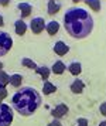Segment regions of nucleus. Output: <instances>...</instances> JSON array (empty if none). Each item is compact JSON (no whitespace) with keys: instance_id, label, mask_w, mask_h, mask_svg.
Here are the masks:
<instances>
[{"instance_id":"nucleus-1","label":"nucleus","mask_w":106,"mask_h":126,"mask_svg":"<svg viewBox=\"0 0 106 126\" xmlns=\"http://www.w3.org/2000/svg\"><path fill=\"white\" fill-rule=\"evenodd\" d=\"M64 27L74 38H85L93 30V18L86 10L74 7L64 16Z\"/></svg>"},{"instance_id":"nucleus-2","label":"nucleus","mask_w":106,"mask_h":126,"mask_svg":"<svg viewBox=\"0 0 106 126\" xmlns=\"http://www.w3.org/2000/svg\"><path fill=\"white\" fill-rule=\"evenodd\" d=\"M11 105L14 110H17L23 116L33 115L41 105V96L40 94L31 86H23L21 89L13 95Z\"/></svg>"},{"instance_id":"nucleus-3","label":"nucleus","mask_w":106,"mask_h":126,"mask_svg":"<svg viewBox=\"0 0 106 126\" xmlns=\"http://www.w3.org/2000/svg\"><path fill=\"white\" fill-rule=\"evenodd\" d=\"M13 122V110L9 105L0 103V126H10Z\"/></svg>"},{"instance_id":"nucleus-4","label":"nucleus","mask_w":106,"mask_h":126,"mask_svg":"<svg viewBox=\"0 0 106 126\" xmlns=\"http://www.w3.org/2000/svg\"><path fill=\"white\" fill-rule=\"evenodd\" d=\"M13 47V38L9 33L0 31V57L6 55Z\"/></svg>"},{"instance_id":"nucleus-5","label":"nucleus","mask_w":106,"mask_h":126,"mask_svg":"<svg viewBox=\"0 0 106 126\" xmlns=\"http://www.w3.org/2000/svg\"><path fill=\"white\" fill-rule=\"evenodd\" d=\"M30 29H31V31H33L34 34H40V33L45 29L44 18H41V17L33 18V20H31V23H30Z\"/></svg>"},{"instance_id":"nucleus-6","label":"nucleus","mask_w":106,"mask_h":126,"mask_svg":"<svg viewBox=\"0 0 106 126\" xmlns=\"http://www.w3.org/2000/svg\"><path fill=\"white\" fill-rule=\"evenodd\" d=\"M67 113H68V105H65V103H60L51 110V116H54V119H58V120L61 119L62 116H65Z\"/></svg>"},{"instance_id":"nucleus-7","label":"nucleus","mask_w":106,"mask_h":126,"mask_svg":"<svg viewBox=\"0 0 106 126\" xmlns=\"http://www.w3.org/2000/svg\"><path fill=\"white\" fill-rule=\"evenodd\" d=\"M68 51H69V47H68L64 41H57L55 44H54V52H55L57 55L62 57V55H65Z\"/></svg>"},{"instance_id":"nucleus-8","label":"nucleus","mask_w":106,"mask_h":126,"mask_svg":"<svg viewBox=\"0 0 106 126\" xmlns=\"http://www.w3.org/2000/svg\"><path fill=\"white\" fill-rule=\"evenodd\" d=\"M61 10V3L60 1H57V0H50L48 1V4H47V12L48 14H57V13Z\"/></svg>"},{"instance_id":"nucleus-9","label":"nucleus","mask_w":106,"mask_h":126,"mask_svg":"<svg viewBox=\"0 0 106 126\" xmlns=\"http://www.w3.org/2000/svg\"><path fill=\"white\" fill-rule=\"evenodd\" d=\"M17 7H18V10L21 12V17L23 18H26L28 17L30 14H31V12H33V7H31V4L30 3H18L17 4Z\"/></svg>"},{"instance_id":"nucleus-10","label":"nucleus","mask_w":106,"mask_h":126,"mask_svg":"<svg viewBox=\"0 0 106 126\" xmlns=\"http://www.w3.org/2000/svg\"><path fill=\"white\" fill-rule=\"evenodd\" d=\"M14 30H16V34L18 35H24L26 34V31H27V24L21 20H16V23H14Z\"/></svg>"},{"instance_id":"nucleus-11","label":"nucleus","mask_w":106,"mask_h":126,"mask_svg":"<svg viewBox=\"0 0 106 126\" xmlns=\"http://www.w3.org/2000/svg\"><path fill=\"white\" fill-rule=\"evenodd\" d=\"M45 30H47V33L50 35H54L58 33V30H60V24H58V21H55V20H52V21H50V23L45 24Z\"/></svg>"},{"instance_id":"nucleus-12","label":"nucleus","mask_w":106,"mask_h":126,"mask_svg":"<svg viewBox=\"0 0 106 126\" xmlns=\"http://www.w3.org/2000/svg\"><path fill=\"white\" fill-rule=\"evenodd\" d=\"M84 88H85V82L81 81V79H75L72 84H71V91H72L74 94H81V92L84 91Z\"/></svg>"},{"instance_id":"nucleus-13","label":"nucleus","mask_w":106,"mask_h":126,"mask_svg":"<svg viewBox=\"0 0 106 126\" xmlns=\"http://www.w3.org/2000/svg\"><path fill=\"white\" fill-rule=\"evenodd\" d=\"M35 74H38L41 78H43V81H48V77H50V74H51V69L48 68V67H38V68L35 69Z\"/></svg>"},{"instance_id":"nucleus-14","label":"nucleus","mask_w":106,"mask_h":126,"mask_svg":"<svg viewBox=\"0 0 106 126\" xmlns=\"http://www.w3.org/2000/svg\"><path fill=\"white\" fill-rule=\"evenodd\" d=\"M67 69V67H65V64L62 63V61H57V63H54V65H52V68H51V71L54 72V74L57 75H61L64 71Z\"/></svg>"},{"instance_id":"nucleus-15","label":"nucleus","mask_w":106,"mask_h":126,"mask_svg":"<svg viewBox=\"0 0 106 126\" xmlns=\"http://www.w3.org/2000/svg\"><path fill=\"white\" fill-rule=\"evenodd\" d=\"M68 71L71 72L72 75H79L81 72H82V65L79 63H72L68 65Z\"/></svg>"},{"instance_id":"nucleus-16","label":"nucleus","mask_w":106,"mask_h":126,"mask_svg":"<svg viewBox=\"0 0 106 126\" xmlns=\"http://www.w3.org/2000/svg\"><path fill=\"white\" fill-rule=\"evenodd\" d=\"M57 91V86L54 84H51L50 81H45L44 82V86H43V92L45 95H50V94H54Z\"/></svg>"},{"instance_id":"nucleus-17","label":"nucleus","mask_w":106,"mask_h":126,"mask_svg":"<svg viewBox=\"0 0 106 126\" xmlns=\"http://www.w3.org/2000/svg\"><path fill=\"white\" fill-rule=\"evenodd\" d=\"M21 82H23V77H21L20 74H14V75H11V77H10V84H11V86L18 88V86L21 85Z\"/></svg>"},{"instance_id":"nucleus-18","label":"nucleus","mask_w":106,"mask_h":126,"mask_svg":"<svg viewBox=\"0 0 106 126\" xmlns=\"http://www.w3.org/2000/svg\"><path fill=\"white\" fill-rule=\"evenodd\" d=\"M85 3H86L93 12H99V10H101V0H85Z\"/></svg>"},{"instance_id":"nucleus-19","label":"nucleus","mask_w":106,"mask_h":126,"mask_svg":"<svg viewBox=\"0 0 106 126\" xmlns=\"http://www.w3.org/2000/svg\"><path fill=\"white\" fill-rule=\"evenodd\" d=\"M21 65L23 67H26V68H31V69H37V64L34 63L33 60H30V58H23L21 60Z\"/></svg>"},{"instance_id":"nucleus-20","label":"nucleus","mask_w":106,"mask_h":126,"mask_svg":"<svg viewBox=\"0 0 106 126\" xmlns=\"http://www.w3.org/2000/svg\"><path fill=\"white\" fill-rule=\"evenodd\" d=\"M7 84H10V75L4 71H0V86H6Z\"/></svg>"},{"instance_id":"nucleus-21","label":"nucleus","mask_w":106,"mask_h":126,"mask_svg":"<svg viewBox=\"0 0 106 126\" xmlns=\"http://www.w3.org/2000/svg\"><path fill=\"white\" fill-rule=\"evenodd\" d=\"M7 96V89L6 86H0V103L3 102V99Z\"/></svg>"},{"instance_id":"nucleus-22","label":"nucleus","mask_w":106,"mask_h":126,"mask_svg":"<svg viewBox=\"0 0 106 126\" xmlns=\"http://www.w3.org/2000/svg\"><path fill=\"white\" fill-rule=\"evenodd\" d=\"M76 126H88V120L85 119V118H79L76 120Z\"/></svg>"},{"instance_id":"nucleus-23","label":"nucleus","mask_w":106,"mask_h":126,"mask_svg":"<svg viewBox=\"0 0 106 126\" xmlns=\"http://www.w3.org/2000/svg\"><path fill=\"white\" fill-rule=\"evenodd\" d=\"M47 126H62V125H61V122H60L58 119H54V120H51Z\"/></svg>"},{"instance_id":"nucleus-24","label":"nucleus","mask_w":106,"mask_h":126,"mask_svg":"<svg viewBox=\"0 0 106 126\" xmlns=\"http://www.w3.org/2000/svg\"><path fill=\"white\" fill-rule=\"evenodd\" d=\"M99 110H101V113L103 115V116H106V102H103L101 106H99Z\"/></svg>"},{"instance_id":"nucleus-25","label":"nucleus","mask_w":106,"mask_h":126,"mask_svg":"<svg viewBox=\"0 0 106 126\" xmlns=\"http://www.w3.org/2000/svg\"><path fill=\"white\" fill-rule=\"evenodd\" d=\"M9 3H10V0H0V4H1V6H7V4H9Z\"/></svg>"},{"instance_id":"nucleus-26","label":"nucleus","mask_w":106,"mask_h":126,"mask_svg":"<svg viewBox=\"0 0 106 126\" xmlns=\"http://www.w3.org/2000/svg\"><path fill=\"white\" fill-rule=\"evenodd\" d=\"M3 23H4V20H3V16L0 14V26H3Z\"/></svg>"},{"instance_id":"nucleus-27","label":"nucleus","mask_w":106,"mask_h":126,"mask_svg":"<svg viewBox=\"0 0 106 126\" xmlns=\"http://www.w3.org/2000/svg\"><path fill=\"white\" fill-rule=\"evenodd\" d=\"M98 126H106V120H103V122H101V123H99Z\"/></svg>"},{"instance_id":"nucleus-28","label":"nucleus","mask_w":106,"mask_h":126,"mask_svg":"<svg viewBox=\"0 0 106 126\" xmlns=\"http://www.w3.org/2000/svg\"><path fill=\"white\" fill-rule=\"evenodd\" d=\"M1 69H3V64L0 63V71H1Z\"/></svg>"},{"instance_id":"nucleus-29","label":"nucleus","mask_w":106,"mask_h":126,"mask_svg":"<svg viewBox=\"0 0 106 126\" xmlns=\"http://www.w3.org/2000/svg\"><path fill=\"white\" fill-rule=\"evenodd\" d=\"M72 1H75V3H79V1H81V0H72Z\"/></svg>"}]
</instances>
